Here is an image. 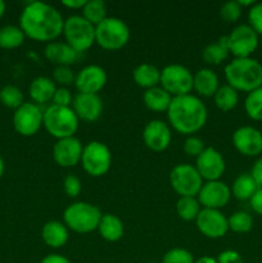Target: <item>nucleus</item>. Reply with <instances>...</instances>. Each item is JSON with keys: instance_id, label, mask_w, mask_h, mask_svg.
<instances>
[{"instance_id": "nucleus-7", "label": "nucleus", "mask_w": 262, "mask_h": 263, "mask_svg": "<svg viewBox=\"0 0 262 263\" xmlns=\"http://www.w3.org/2000/svg\"><path fill=\"white\" fill-rule=\"evenodd\" d=\"M63 35L66 43L80 54L95 44V26L82 15H71L64 20Z\"/></svg>"}, {"instance_id": "nucleus-21", "label": "nucleus", "mask_w": 262, "mask_h": 263, "mask_svg": "<svg viewBox=\"0 0 262 263\" xmlns=\"http://www.w3.org/2000/svg\"><path fill=\"white\" fill-rule=\"evenodd\" d=\"M45 57L49 62L59 66L69 67L79 58V53L67 43L51 41L45 46Z\"/></svg>"}, {"instance_id": "nucleus-14", "label": "nucleus", "mask_w": 262, "mask_h": 263, "mask_svg": "<svg viewBox=\"0 0 262 263\" xmlns=\"http://www.w3.org/2000/svg\"><path fill=\"white\" fill-rule=\"evenodd\" d=\"M197 228L200 233L210 239H220L226 235L229 231L228 218L220 210H200L197 220Z\"/></svg>"}, {"instance_id": "nucleus-44", "label": "nucleus", "mask_w": 262, "mask_h": 263, "mask_svg": "<svg viewBox=\"0 0 262 263\" xmlns=\"http://www.w3.org/2000/svg\"><path fill=\"white\" fill-rule=\"evenodd\" d=\"M217 263H244V259L236 251L228 249L218 254Z\"/></svg>"}, {"instance_id": "nucleus-20", "label": "nucleus", "mask_w": 262, "mask_h": 263, "mask_svg": "<svg viewBox=\"0 0 262 263\" xmlns=\"http://www.w3.org/2000/svg\"><path fill=\"white\" fill-rule=\"evenodd\" d=\"M72 109L74 110L79 120L94 122L103 112L102 98L98 94L77 92L72 100Z\"/></svg>"}, {"instance_id": "nucleus-48", "label": "nucleus", "mask_w": 262, "mask_h": 263, "mask_svg": "<svg viewBox=\"0 0 262 263\" xmlns=\"http://www.w3.org/2000/svg\"><path fill=\"white\" fill-rule=\"evenodd\" d=\"M85 4H86V0H64L62 2V5L69 8V9H82Z\"/></svg>"}, {"instance_id": "nucleus-31", "label": "nucleus", "mask_w": 262, "mask_h": 263, "mask_svg": "<svg viewBox=\"0 0 262 263\" xmlns=\"http://www.w3.org/2000/svg\"><path fill=\"white\" fill-rule=\"evenodd\" d=\"M213 99H215V104L218 109L229 112L238 105L239 94L230 85H223V86L218 87L216 94L213 95Z\"/></svg>"}, {"instance_id": "nucleus-46", "label": "nucleus", "mask_w": 262, "mask_h": 263, "mask_svg": "<svg viewBox=\"0 0 262 263\" xmlns=\"http://www.w3.org/2000/svg\"><path fill=\"white\" fill-rule=\"evenodd\" d=\"M251 176L253 177L256 184L258 185L259 187H262V157L254 162L253 167H252Z\"/></svg>"}, {"instance_id": "nucleus-42", "label": "nucleus", "mask_w": 262, "mask_h": 263, "mask_svg": "<svg viewBox=\"0 0 262 263\" xmlns=\"http://www.w3.org/2000/svg\"><path fill=\"white\" fill-rule=\"evenodd\" d=\"M63 189L69 198H76L81 193V181L74 175H67L63 180Z\"/></svg>"}, {"instance_id": "nucleus-53", "label": "nucleus", "mask_w": 262, "mask_h": 263, "mask_svg": "<svg viewBox=\"0 0 262 263\" xmlns=\"http://www.w3.org/2000/svg\"><path fill=\"white\" fill-rule=\"evenodd\" d=\"M149 263H158V262H149Z\"/></svg>"}, {"instance_id": "nucleus-30", "label": "nucleus", "mask_w": 262, "mask_h": 263, "mask_svg": "<svg viewBox=\"0 0 262 263\" xmlns=\"http://www.w3.org/2000/svg\"><path fill=\"white\" fill-rule=\"evenodd\" d=\"M26 35L20 26L7 25L0 27V48L15 49L25 43Z\"/></svg>"}, {"instance_id": "nucleus-8", "label": "nucleus", "mask_w": 262, "mask_h": 263, "mask_svg": "<svg viewBox=\"0 0 262 263\" xmlns=\"http://www.w3.org/2000/svg\"><path fill=\"white\" fill-rule=\"evenodd\" d=\"M82 168L92 177H100L107 174L112 166L110 149L102 141H90L84 146L81 157Z\"/></svg>"}, {"instance_id": "nucleus-40", "label": "nucleus", "mask_w": 262, "mask_h": 263, "mask_svg": "<svg viewBox=\"0 0 262 263\" xmlns=\"http://www.w3.org/2000/svg\"><path fill=\"white\" fill-rule=\"evenodd\" d=\"M248 21L254 32L257 35H262V3H256L249 8Z\"/></svg>"}, {"instance_id": "nucleus-1", "label": "nucleus", "mask_w": 262, "mask_h": 263, "mask_svg": "<svg viewBox=\"0 0 262 263\" xmlns=\"http://www.w3.org/2000/svg\"><path fill=\"white\" fill-rule=\"evenodd\" d=\"M64 20L53 5L31 2L20 15V27L27 37L35 41L51 43L63 33Z\"/></svg>"}, {"instance_id": "nucleus-28", "label": "nucleus", "mask_w": 262, "mask_h": 263, "mask_svg": "<svg viewBox=\"0 0 262 263\" xmlns=\"http://www.w3.org/2000/svg\"><path fill=\"white\" fill-rule=\"evenodd\" d=\"M258 187L251 174H241L234 180L231 194L239 200H249Z\"/></svg>"}, {"instance_id": "nucleus-12", "label": "nucleus", "mask_w": 262, "mask_h": 263, "mask_svg": "<svg viewBox=\"0 0 262 263\" xmlns=\"http://www.w3.org/2000/svg\"><path fill=\"white\" fill-rule=\"evenodd\" d=\"M43 120L44 115L40 107L35 103L26 102L14 110L13 126L20 135L33 136L43 126Z\"/></svg>"}, {"instance_id": "nucleus-49", "label": "nucleus", "mask_w": 262, "mask_h": 263, "mask_svg": "<svg viewBox=\"0 0 262 263\" xmlns=\"http://www.w3.org/2000/svg\"><path fill=\"white\" fill-rule=\"evenodd\" d=\"M194 263H217V259H215L213 257L210 256H203L200 258L195 259Z\"/></svg>"}, {"instance_id": "nucleus-6", "label": "nucleus", "mask_w": 262, "mask_h": 263, "mask_svg": "<svg viewBox=\"0 0 262 263\" xmlns=\"http://www.w3.org/2000/svg\"><path fill=\"white\" fill-rule=\"evenodd\" d=\"M130 27L117 17H107L95 26V43L105 50H120L130 40Z\"/></svg>"}, {"instance_id": "nucleus-41", "label": "nucleus", "mask_w": 262, "mask_h": 263, "mask_svg": "<svg viewBox=\"0 0 262 263\" xmlns=\"http://www.w3.org/2000/svg\"><path fill=\"white\" fill-rule=\"evenodd\" d=\"M205 149L204 143L202 139L197 138V136L192 135L188 136L184 141V152L190 157H195L197 158L200 153Z\"/></svg>"}, {"instance_id": "nucleus-35", "label": "nucleus", "mask_w": 262, "mask_h": 263, "mask_svg": "<svg viewBox=\"0 0 262 263\" xmlns=\"http://www.w3.org/2000/svg\"><path fill=\"white\" fill-rule=\"evenodd\" d=\"M0 103L10 109H17L23 104V92L14 85H5L0 90Z\"/></svg>"}, {"instance_id": "nucleus-50", "label": "nucleus", "mask_w": 262, "mask_h": 263, "mask_svg": "<svg viewBox=\"0 0 262 263\" xmlns=\"http://www.w3.org/2000/svg\"><path fill=\"white\" fill-rule=\"evenodd\" d=\"M238 3H239V5H240L241 8H243V7H252V5L256 4V2H254V0H246V2H244V0H238Z\"/></svg>"}, {"instance_id": "nucleus-22", "label": "nucleus", "mask_w": 262, "mask_h": 263, "mask_svg": "<svg viewBox=\"0 0 262 263\" xmlns=\"http://www.w3.org/2000/svg\"><path fill=\"white\" fill-rule=\"evenodd\" d=\"M220 85L216 72L210 68H202L193 74V89L199 97L211 98L216 94Z\"/></svg>"}, {"instance_id": "nucleus-26", "label": "nucleus", "mask_w": 262, "mask_h": 263, "mask_svg": "<svg viewBox=\"0 0 262 263\" xmlns=\"http://www.w3.org/2000/svg\"><path fill=\"white\" fill-rule=\"evenodd\" d=\"M100 236L107 241H118L123 236V222L121 218H118L116 215L105 213L102 216L99 226H98Z\"/></svg>"}, {"instance_id": "nucleus-32", "label": "nucleus", "mask_w": 262, "mask_h": 263, "mask_svg": "<svg viewBox=\"0 0 262 263\" xmlns=\"http://www.w3.org/2000/svg\"><path fill=\"white\" fill-rule=\"evenodd\" d=\"M81 10L82 17L94 26H98L108 17L107 4L103 0H90V2L86 0V4Z\"/></svg>"}, {"instance_id": "nucleus-45", "label": "nucleus", "mask_w": 262, "mask_h": 263, "mask_svg": "<svg viewBox=\"0 0 262 263\" xmlns=\"http://www.w3.org/2000/svg\"><path fill=\"white\" fill-rule=\"evenodd\" d=\"M249 204H251L252 210L257 213V215L262 216V187H258L257 192L254 193L253 197L249 199Z\"/></svg>"}, {"instance_id": "nucleus-2", "label": "nucleus", "mask_w": 262, "mask_h": 263, "mask_svg": "<svg viewBox=\"0 0 262 263\" xmlns=\"http://www.w3.org/2000/svg\"><path fill=\"white\" fill-rule=\"evenodd\" d=\"M170 125L177 133L192 136L207 122L208 112L204 103L193 94L172 98L167 110Z\"/></svg>"}, {"instance_id": "nucleus-38", "label": "nucleus", "mask_w": 262, "mask_h": 263, "mask_svg": "<svg viewBox=\"0 0 262 263\" xmlns=\"http://www.w3.org/2000/svg\"><path fill=\"white\" fill-rule=\"evenodd\" d=\"M194 257L184 248H172L163 256L162 263H194Z\"/></svg>"}, {"instance_id": "nucleus-33", "label": "nucleus", "mask_w": 262, "mask_h": 263, "mask_svg": "<svg viewBox=\"0 0 262 263\" xmlns=\"http://www.w3.org/2000/svg\"><path fill=\"white\" fill-rule=\"evenodd\" d=\"M176 212L181 220H197L200 212V203L195 197H180L176 203Z\"/></svg>"}, {"instance_id": "nucleus-18", "label": "nucleus", "mask_w": 262, "mask_h": 263, "mask_svg": "<svg viewBox=\"0 0 262 263\" xmlns=\"http://www.w3.org/2000/svg\"><path fill=\"white\" fill-rule=\"evenodd\" d=\"M233 145L246 157H256L262 153V133L252 126H241L233 134Z\"/></svg>"}, {"instance_id": "nucleus-29", "label": "nucleus", "mask_w": 262, "mask_h": 263, "mask_svg": "<svg viewBox=\"0 0 262 263\" xmlns=\"http://www.w3.org/2000/svg\"><path fill=\"white\" fill-rule=\"evenodd\" d=\"M229 49L226 45L225 36L218 39V41L211 43L203 49L202 58L204 59L205 63L211 64V66H218L222 63L226 58L229 57Z\"/></svg>"}, {"instance_id": "nucleus-16", "label": "nucleus", "mask_w": 262, "mask_h": 263, "mask_svg": "<svg viewBox=\"0 0 262 263\" xmlns=\"http://www.w3.org/2000/svg\"><path fill=\"white\" fill-rule=\"evenodd\" d=\"M107 72L98 64H89L84 67L74 79V86L79 92L84 94H98L107 84Z\"/></svg>"}, {"instance_id": "nucleus-52", "label": "nucleus", "mask_w": 262, "mask_h": 263, "mask_svg": "<svg viewBox=\"0 0 262 263\" xmlns=\"http://www.w3.org/2000/svg\"><path fill=\"white\" fill-rule=\"evenodd\" d=\"M5 3L3 2V0H0V20H2L3 18V15H4V13H5Z\"/></svg>"}, {"instance_id": "nucleus-4", "label": "nucleus", "mask_w": 262, "mask_h": 263, "mask_svg": "<svg viewBox=\"0 0 262 263\" xmlns=\"http://www.w3.org/2000/svg\"><path fill=\"white\" fill-rule=\"evenodd\" d=\"M43 126L55 139L72 138L79 130V117L71 107L50 104L43 110Z\"/></svg>"}, {"instance_id": "nucleus-43", "label": "nucleus", "mask_w": 262, "mask_h": 263, "mask_svg": "<svg viewBox=\"0 0 262 263\" xmlns=\"http://www.w3.org/2000/svg\"><path fill=\"white\" fill-rule=\"evenodd\" d=\"M72 100H73V98H72V94L71 91H69L67 87H57L55 90V94H54L53 97V104L55 105H59V107H69L72 103Z\"/></svg>"}, {"instance_id": "nucleus-25", "label": "nucleus", "mask_w": 262, "mask_h": 263, "mask_svg": "<svg viewBox=\"0 0 262 263\" xmlns=\"http://www.w3.org/2000/svg\"><path fill=\"white\" fill-rule=\"evenodd\" d=\"M133 79L138 86L148 90L158 86L161 81V71L151 63H141L133 71Z\"/></svg>"}, {"instance_id": "nucleus-47", "label": "nucleus", "mask_w": 262, "mask_h": 263, "mask_svg": "<svg viewBox=\"0 0 262 263\" xmlns=\"http://www.w3.org/2000/svg\"><path fill=\"white\" fill-rule=\"evenodd\" d=\"M40 263H71V261L62 254H48L41 259Z\"/></svg>"}, {"instance_id": "nucleus-36", "label": "nucleus", "mask_w": 262, "mask_h": 263, "mask_svg": "<svg viewBox=\"0 0 262 263\" xmlns=\"http://www.w3.org/2000/svg\"><path fill=\"white\" fill-rule=\"evenodd\" d=\"M229 230L238 234L249 233L253 228V218L244 211H238L228 218Z\"/></svg>"}, {"instance_id": "nucleus-15", "label": "nucleus", "mask_w": 262, "mask_h": 263, "mask_svg": "<svg viewBox=\"0 0 262 263\" xmlns=\"http://www.w3.org/2000/svg\"><path fill=\"white\" fill-rule=\"evenodd\" d=\"M198 202L203 208H210V210H220L225 207L231 198V189L225 184L220 181H205L203 182L199 193H198Z\"/></svg>"}, {"instance_id": "nucleus-17", "label": "nucleus", "mask_w": 262, "mask_h": 263, "mask_svg": "<svg viewBox=\"0 0 262 263\" xmlns=\"http://www.w3.org/2000/svg\"><path fill=\"white\" fill-rule=\"evenodd\" d=\"M84 145L77 138L59 139L53 146V158L61 167H74L81 162Z\"/></svg>"}, {"instance_id": "nucleus-34", "label": "nucleus", "mask_w": 262, "mask_h": 263, "mask_svg": "<svg viewBox=\"0 0 262 263\" xmlns=\"http://www.w3.org/2000/svg\"><path fill=\"white\" fill-rule=\"evenodd\" d=\"M244 109L249 118L253 121H262V86L248 92L244 102Z\"/></svg>"}, {"instance_id": "nucleus-5", "label": "nucleus", "mask_w": 262, "mask_h": 263, "mask_svg": "<svg viewBox=\"0 0 262 263\" xmlns=\"http://www.w3.org/2000/svg\"><path fill=\"white\" fill-rule=\"evenodd\" d=\"M103 213L97 205L87 202H76L64 210L63 220L67 229L79 234L98 230Z\"/></svg>"}, {"instance_id": "nucleus-27", "label": "nucleus", "mask_w": 262, "mask_h": 263, "mask_svg": "<svg viewBox=\"0 0 262 263\" xmlns=\"http://www.w3.org/2000/svg\"><path fill=\"white\" fill-rule=\"evenodd\" d=\"M143 102L145 107L153 112H167L172 102V97L161 86H156L145 90Z\"/></svg>"}, {"instance_id": "nucleus-39", "label": "nucleus", "mask_w": 262, "mask_h": 263, "mask_svg": "<svg viewBox=\"0 0 262 263\" xmlns=\"http://www.w3.org/2000/svg\"><path fill=\"white\" fill-rule=\"evenodd\" d=\"M53 79H54V82L59 84L62 87H67L69 86V85L74 84L76 74L73 73V71H72L69 67L59 66L54 68Z\"/></svg>"}, {"instance_id": "nucleus-9", "label": "nucleus", "mask_w": 262, "mask_h": 263, "mask_svg": "<svg viewBox=\"0 0 262 263\" xmlns=\"http://www.w3.org/2000/svg\"><path fill=\"white\" fill-rule=\"evenodd\" d=\"M170 184L180 197H197L203 185V179L192 164H176L170 172Z\"/></svg>"}, {"instance_id": "nucleus-3", "label": "nucleus", "mask_w": 262, "mask_h": 263, "mask_svg": "<svg viewBox=\"0 0 262 263\" xmlns=\"http://www.w3.org/2000/svg\"><path fill=\"white\" fill-rule=\"evenodd\" d=\"M228 85L236 91L251 92L262 86V64L253 58H235L225 67Z\"/></svg>"}, {"instance_id": "nucleus-19", "label": "nucleus", "mask_w": 262, "mask_h": 263, "mask_svg": "<svg viewBox=\"0 0 262 263\" xmlns=\"http://www.w3.org/2000/svg\"><path fill=\"white\" fill-rule=\"evenodd\" d=\"M172 140L170 126L161 120H152L146 123L143 131V141L153 152H163L169 148Z\"/></svg>"}, {"instance_id": "nucleus-10", "label": "nucleus", "mask_w": 262, "mask_h": 263, "mask_svg": "<svg viewBox=\"0 0 262 263\" xmlns=\"http://www.w3.org/2000/svg\"><path fill=\"white\" fill-rule=\"evenodd\" d=\"M159 85L172 98L190 94L193 90V73L182 64H169L161 71Z\"/></svg>"}, {"instance_id": "nucleus-37", "label": "nucleus", "mask_w": 262, "mask_h": 263, "mask_svg": "<svg viewBox=\"0 0 262 263\" xmlns=\"http://www.w3.org/2000/svg\"><path fill=\"white\" fill-rule=\"evenodd\" d=\"M241 10L243 8L239 5L238 0H230L222 4L220 8V17L228 23H235L241 17Z\"/></svg>"}, {"instance_id": "nucleus-13", "label": "nucleus", "mask_w": 262, "mask_h": 263, "mask_svg": "<svg viewBox=\"0 0 262 263\" xmlns=\"http://www.w3.org/2000/svg\"><path fill=\"white\" fill-rule=\"evenodd\" d=\"M195 168L205 181H217L225 172L226 163L217 149L208 146L197 157Z\"/></svg>"}, {"instance_id": "nucleus-11", "label": "nucleus", "mask_w": 262, "mask_h": 263, "mask_svg": "<svg viewBox=\"0 0 262 263\" xmlns=\"http://www.w3.org/2000/svg\"><path fill=\"white\" fill-rule=\"evenodd\" d=\"M229 53L235 58H249L258 46V35L249 25H239L225 36Z\"/></svg>"}, {"instance_id": "nucleus-24", "label": "nucleus", "mask_w": 262, "mask_h": 263, "mask_svg": "<svg viewBox=\"0 0 262 263\" xmlns=\"http://www.w3.org/2000/svg\"><path fill=\"white\" fill-rule=\"evenodd\" d=\"M41 236L46 246L51 248H62L68 241V229L59 221H49L43 226Z\"/></svg>"}, {"instance_id": "nucleus-23", "label": "nucleus", "mask_w": 262, "mask_h": 263, "mask_svg": "<svg viewBox=\"0 0 262 263\" xmlns=\"http://www.w3.org/2000/svg\"><path fill=\"white\" fill-rule=\"evenodd\" d=\"M55 82L49 77L39 76L32 80L28 87V92L35 104H45V103L53 100L54 94H55Z\"/></svg>"}, {"instance_id": "nucleus-51", "label": "nucleus", "mask_w": 262, "mask_h": 263, "mask_svg": "<svg viewBox=\"0 0 262 263\" xmlns=\"http://www.w3.org/2000/svg\"><path fill=\"white\" fill-rule=\"evenodd\" d=\"M4 168H5L4 159H3V157L0 156V179H2L3 175H4Z\"/></svg>"}]
</instances>
